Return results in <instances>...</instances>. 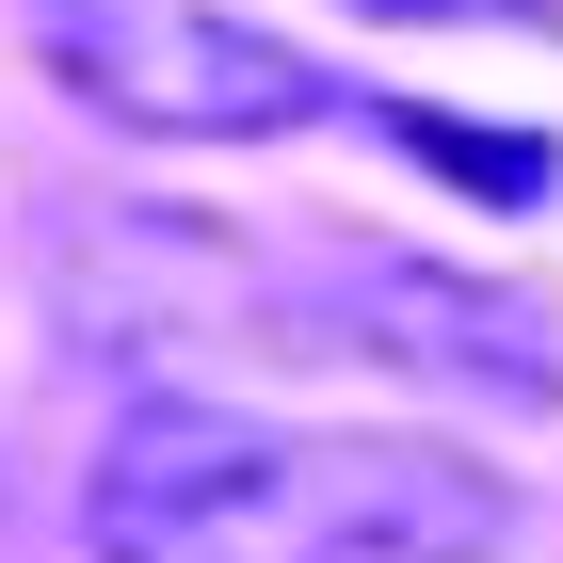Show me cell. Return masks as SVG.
I'll return each mask as SVG.
<instances>
[{"label":"cell","instance_id":"6da1fadb","mask_svg":"<svg viewBox=\"0 0 563 563\" xmlns=\"http://www.w3.org/2000/svg\"><path fill=\"white\" fill-rule=\"evenodd\" d=\"M97 563H499L516 483L451 434H339L242 402H130L81 467Z\"/></svg>","mask_w":563,"mask_h":563},{"label":"cell","instance_id":"7a4b0ae2","mask_svg":"<svg viewBox=\"0 0 563 563\" xmlns=\"http://www.w3.org/2000/svg\"><path fill=\"white\" fill-rule=\"evenodd\" d=\"M48 48V81L97 97L113 130L145 145H274L306 113H339V81L274 48L258 16H225V0H16Z\"/></svg>","mask_w":563,"mask_h":563},{"label":"cell","instance_id":"3957f363","mask_svg":"<svg viewBox=\"0 0 563 563\" xmlns=\"http://www.w3.org/2000/svg\"><path fill=\"white\" fill-rule=\"evenodd\" d=\"M306 339L451 371V387H516V402H548V371H563L531 290H483V274H434V258H339V322H306Z\"/></svg>","mask_w":563,"mask_h":563},{"label":"cell","instance_id":"277c9868","mask_svg":"<svg viewBox=\"0 0 563 563\" xmlns=\"http://www.w3.org/2000/svg\"><path fill=\"white\" fill-rule=\"evenodd\" d=\"M387 145L451 162V194H499V210H531V194H548V130H467V113H419V97H402Z\"/></svg>","mask_w":563,"mask_h":563},{"label":"cell","instance_id":"5b68a950","mask_svg":"<svg viewBox=\"0 0 563 563\" xmlns=\"http://www.w3.org/2000/svg\"><path fill=\"white\" fill-rule=\"evenodd\" d=\"M387 16H531V0H387Z\"/></svg>","mask_w":563,"mask_h":563}]
</instances>
